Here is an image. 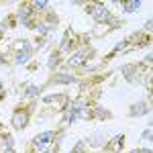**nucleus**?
Instances as JSON below:
<instances>
[{
  "instance_id": "nucleus-1",
  "label": "nucleus",
  "mask_w": 153,
  "mask_h": 153,
  "mask_svg": "<svg viewBox=\"0 0 153 153\" xmlns=\"http://www.w3.org/2000/svg\"><path fill=\"white\" fill-rule=\"evenodd\" d=\"M90 12H92V16H94L96 23H104V21H108V19H110V12L106 10L102 4H98V6H92V8H90Z\"/></svg>"
},
{
  "instance_id": "nucleus-2",
  "label": "nucleus",
  "mask_w": 153,
  "mask_h": 153,
  "mask_svg": "<svg viewBox=\"0 0 153 153\" xmlns=\"http://www.w3.org/2000/svg\"><path fill=\"white\" fill-rule=\"evenodd\" d=\"M53 137H55V133H51V131H49V133H41V135L37 137L35 141H33V147L41 149L45 143H51V139H53ZM41 151H43V149H41Z\"/></svg>"
},
{
  "instance_id": "nucleus-3",
  "label": "nucleus",
  "mask_w": 153,
  "mask_h": 153,
  "mask_svg": "<svg viewBox=\"0 0 153 153\" xmlns=\"http://www.w3.org/2000/svg\"><path fill=\"white\" fill-rule=\"evenodd\" d=\"M19 47H21V51H16V63H25L29 59V55H31V45L29 43H21Z\"/></svg>"
},
{
  "instance_id": "nucleus-4",
  "label": "nucleus",
  "mask_w": 153,
  "mask_h": 153,
  "mask_svg": "<svg viewBox=\"0 0 153 153\" xmlns=\"http://www.w3.org/2000/svg\"><path fill=\"white\" fill-rule=\"evenodd\" d=\"M149 112V104H145V102H139V104H135L131 108V114L133 117H139V114H147Z\"/></svg>"
},
{
  "instance_id": "nucleus-5",
  "label": "nucleus",
  "mask_w": 153,
  "mask_h": 153,
  "mask_svg": "<svg viewBox=\"0 0 153 153\" xmlns=\"http://www.w3.org/2000/svg\"><path fill=\"white\" fill-rule=\"evenodd\" d=\"M12 125H14L16 129H23L25 125H27V112H16V114L12 117Z\"/></svg>"
},
{
  "instance_id": "nucleus-6",
  "label": "nucleus",
  "mask_w": 153,
  "mask_h": 153,
  "mask_svg": "<svg viewBox=\"0 0 153 153\" xmlns=\"http://www.w3.org/2000/svg\"><path fill=\"white\" fill-rule=\"evenodd\" d=\"M84 59H86V55H84V51H78V53H76L74 57H70V61H68V63H70L71 68H76V65H80V63H84Z\"/></svg>"
},
{
  "instance_id": "nucleus-7",
  "label": "nucleus",
  "mask_w": 153,
  "mask_h": 153,
  "mask_svg": "<svg viewBox=\"0 0 153 153\" xmlns=\"http://www.w3.org/2000/svg\"><path fill=\"white\" fill-rule=\"evenodd\" d=\"M135 70H137L135 65H125V68H123V71H125V78H127V80H133V78H135Z\"/></svg>"
},
{
  "instance_id": "nucleus-8",
  "label": "nucleus",
  "mask_w": 153,
  "mask_h": 153,
  "mask_svg": "<svg viewBox=\"0 0 153 153\" xmlns=\"http://www.w3.org/2000/svg\"><path fill=\"white\" fill-rule=\"evenodd\" d=\"M29 10H31L29 6H23V8H21V12H19V19H21L25 25H29Z\"/></svg>"
},
{
  "instance_id": "nucleus-9",
  "label": "nucleus",
  "mask_w": 153,
  "mask_h": 153,
  "mask_svg": "<svg viewBox=\"0 0 153 153\" xmlns=\"http://www.w3.org/2000/svg\"><path fill=\"white\" fill-rule=\"evenodd\" d=\"M139 6H141V2H139V0H133V2H127L125 10H127V12H135L137 8H139Z\"/></svg>"
},
{
  "instance_id": "nucleus-10",
  "label": "nucleus",
  "mask_w": 153,
  "mask_h": 153,
  "mask_svg": "<svg viewBox=\"0 0 153 153\" xmlns=\"http://www.w3.org/2000/svg\"><path fill=\"white\" fill-rule=\"evenodd\" d=\"M55 82H68V84H71V82H76V78L70 76V74H61V76L55 78Z\"/></svg>"
},
{
  "instance_id": "nucleus-11",
  "label": "nucleus",
  "mask_w": 153,
  "mask_h": 153,
  "mask_svg": "<svg viewBox=\"0 0 153 153\" xmlns=\"http://www.w3.org/2000/svg\"><path fill=\"white\" fill-rule=\"evenodd\" d=\"M61 100H63V96L61 94H55V96H47V98H45V102H61Z\"/></svg>"
},
{
  "instance_id": "nucleus-12",
  "label": "nucleus",
  "mask_w": 153,
  "mask_h": 153,
  "mask_svg": "<svg viewBox=\"0 0 153 153\" xmlns=\"http://www.w3.org/2000/svg\"><path fill=\"white\" fill-rule=\"evenodd\" d=\"M33 6H35L37 10H43V8L47 6V2H45V0H37V2H33Z\"/></svg>"
},
{
  "instance_id": "nucleus-13",
  "label": "nucleus",
  "mask_w": 153,
  "mask_h": 153,
  "mask_svg": "<svg viewBox=\"0 0 153 153\" xmlns=\"http://www.w3.org/2000/svg\"><path fill=\"white\" fill-rule=\"evenodd\" d=\"M39 94V88L37 86H29V90H27V96H37Z\"/></svg>"
},
{
  "instance_id": "nucleus-14",
  "label": "nucleus",
  "mask_w": 153,
  "mask_h": 153,
  "mask_svg": "<svg viewBox=\"0 0 153 153\" xmlns=\"http://www.w3.org/2000/svg\"><path fill=\"white\" fill-rule=\"evenodd\" d=\"M143 141H151V127H147V131H143Z\"/></svg>"
},
{
  "instance_id": "nucleus-15",
  "label": "nucleus",
  "mask_w": 153,
  "mask_h": 153,
  "mask_svg": "<svg viewBox=\"0 0 153 153\" xmlns=\"http://www.w3.org/2000/svg\"><path fill=\"white\" fill-rule=\"evenodd\" d=\"M90 143H92V145H96V147H98V145H104V139H102V137H98V135H96L94 139H90Z\"/></svg>"
},
{
  "instance_id": "nucleus-16",
  "label": "nucleus",
  "mask_w": 153,
  "mask_h": 153,
  "mask_svg": "<svg viewBox=\"0 0 153 153\" xmlns=\"http://www.w3.org/2000/svg\"><path fill=\"white\" fill-rule=\"evenodd\" d=\"M129 43H131V41H123V43H118L117 47H114V51H123L125 47H129Z\"/></svg>"
},
{
  "instance_id": "nucleus-17",
  "label": "nucleus",
  "mask_w": 153,
  "mask_h": 153,
  "mask_svg": "<svg viewBox=\"0 0 153 153\" xmlns=\"http://www.w3.org/2000/svg\"><path fill=\"white\" fill-rule=\"evenodd\" d=\"M71 153H86V149H84V145H82V143H78V145L74 147V151H71Z\"/></svg>"
},
{
  "instance_id": "nucleus-18",
  "label": "nucleus",
  "mask_w": 153,
  "mask_h": 153,
  "mask_svg": "<svg viewBox=\"0 0 153 153\" xmlns=\"http://www.w3.org/2000/svg\"><path fill=\"white\" fill-rule=\"evenodd\" d=\"M70 47V39H68V37H65V39H63V41H61V45H59V49H61V51H63V49H68Z\"/></svg>"
},
{
  "instance_id": "nucleus-19",
  "label": "nucleus",
  "mask_w": 153,
  "mask_h": 153,
  "mask_svg": "<svg viewBox=\"0 0 153 153\" xmlns=\"http://www.w3.org/2000/svg\"><path fill=\"white\" fill-rule=\"evenodd\" d=\"M0 153H12V149H10V147H6V149H2Z\"/></svg>"
},
{
  "instance_id": "nucleus-20",
  "label": "nucleus",
  "mask_w": 153,
  "mask_h": 153,
  "mask_svg": "<svg viewBox=\"0 0 153 153\" xmlns=\"http://www.w3.org/2000/svg\"><path fill=\"white\" fill-rule=\"evenodd\" d=\"M41 153H51V151H49V149H43V151H41Z\"/></svg>"
}]
</instances>
